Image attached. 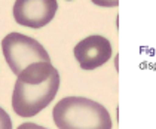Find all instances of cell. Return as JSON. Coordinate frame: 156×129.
Segmentation results:
<instances>
[{"mask_svg": "<svg viewBox=\"0 0 156 129\" xmlns=\"http://www.w3.org/2000/svg\"><path fill=\"white\" fill-rule=\"evenodd\" d=\"M74 58L83 70H95L112 58V43L103 36H88L73 49Z\"/></svg>", "mask_w": 156, "mask_h": 129, "instance_id": "5b68a950", "label": "cell"}, {"mask_svg": "<svg viewBox=\"0 0 156 129\" xmlns=\"http://www.w3.org/2000/svg\"><path fill=\"white\" fill-rule=\"evenodd\" d=\"M18 129H48V128H43V126H40V125H36V123H23V125H20Z\"/></svg>", "mask_w": 156, "mask_h": 129, "instance_id": "ba28073f", "label": "cell"}, {"mask_svg": "<svg viewBox=\"0 0 156 129\" xmlns=\"http://www.w3.org/2000/svg\"><path fill=\"white\" fill-rule=\"evenodd\" d=\"M2 51L15 76L34 62H51L49 54L36 39L21 33H9L2 40Z\"/></svg>", "mask_w": 156, "mask_h": 129, "instance_id": "3957f363", "label": "cell"}, {"mask_svg": "<svg viewBox=\"0 0 156 129\" xmlns=\"http://www.w3.org/2000/svg\"><path fill=\"white\" fill-rule=\"evenodd\" d=\"M57 9V0H15L12 13L20 25L37 30L54 19Z\"/></svg>", "mask_w": 156, "mask_h": 129, "instance_id": "277c9868", "label": "cell"}, {"mask_svg": "<svg viewBox=\"0 0 156 129\" xmlns=\"http://www.w3.org/2000/svg\"><path fill=\"white\" fill-rule=\"evenodd\" d=\"M60 73L57 71L42 83H24L16 80L12 92V108L21 117H33L54 101L60 89Z\"/></svg>", "mask_w": 156, "mask_h": 129, "instance_id": "7a4b0ae2", "label": "cell"}, {"mask_svg": "<svg viewBox=\"0 0 156 129\" xmlns=\"http://www.w3.org/2000/svg\"><path fill=\"white\" fill-rule=\"evenodd\" d=\"M58 129H112V117L100 103L83 96H66L52 111Z\"/></svg>", "mask_w": 156, "mask_h": 129, "instance_id": "6da1fadb", "label": "cell"}, {"mask_svg": "<svg viewBox=\"0 0 156 129\" xmlns=\"http://www.w3.org/2000/svg\"><path fill=\"white\" fill-rule=\"evenodd\" d=\"M0 129H12V119L0 107Z\"/></svg>", "mask_w": 156, "mask_h": 129, "instance_id": "8992f818", "label": "cell"}, {"mask_svg": "<svg viewBox=\"0 0 156 129\" xmlns=\"http://www.w3.org/2000/svg\"><path fill=\"white\" fill-rule=\"evenodd\" d=\"M94 5L101 8H116L119 6V0H91Z\"/></svg>", "mask_w": 156, "mask_h": 129, "instance_id": "52a82bcc", "label": "cell"}]
</instances>
